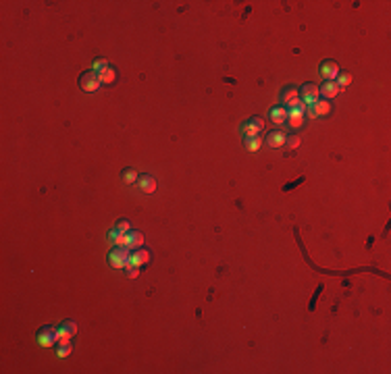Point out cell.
I'll use <instances>...</instances> for the list:
<instances>
[{
    "label": "cell",
    "instance_id": "1",
    "mask_svg": "<svg viewBox=\"0 0 391 374\" xmlns=\"http://www.w3.org/2000/svg\"><path fill=\"white\" fill-rule=\"evenodd\" d=\"M264 131V119L262 117H250L246 123H242L239 127V133L244 137H256Z\"/></svg>",
    "mask_w": 391,
    "mask_h": 374
},
{
    "label": "cell",
    "instance_id": "2",
    "mask_svg": "<svg viewBox=\"0 0 391 374\" xmlns=\"http://www.w3.org/2000/svg\"><path fill=\"white\" fill-rule=\"evenodd\" d=\"M129 254H131V249H129V248H113V249H110V254H108V264L113 268H117V270L127 268Z\"/></svg>",
    "mask_w": 391,
    "mask_h": 374
},
{
    "label": "cell",
    "instance_id": "3",
    "mask_svg": "<svg viewBox=\"0 0 391 374\" xmlns=\"http://www.w3.org/2000/svg\"><path fill=\"white\" fill-rule=\"evenodd\" d=\"M100 77H98V73H94V71H86V73L79 77V87L84 89V92H87V94H94V92H98L100 89Z\"/></svg>",
    "mask_w": 391,
    "mask_h": 374
},
{
    "label": "cell",
    "instance_id": "4",
    "mask_svg": "<svg viewBox=\"0 0 391 374\" xmlns=\"http://www.w3.org/2000/svg\"><path fill=\"white\" fill-rule=\"evenodd\" d=\"M36 339H38V345L40 347H52L54 343H58V337H56V327H42L38 331V335H36Z\"/></svg>",
    "mask_w": 391,
    "mask_h": 374
},
{
    "label": "cell",
    "instance_id": "5",
    "mask_svg": "<svg viewBox=\"0 0 391 374\" xmlns=\"http://www.w3.org/2000/svg\"><path fill=\"white\" fill-rule=\"evenodd\" d=\"M300 100L306 104V106H312L314 102L320 100V89L316 83H304L300 87Z\"/></svg>",
    "mask_w": 391,
    "mask_h": 374
},
{
    "label": "cell",
    "instance_id": "6",
    "mask_svg": "<svg viewBox=\"0 0 391 374\" xmlns=\"http://www.w3.org/2000/svg\"><path fill=\"white\" fill-rule=\"evenodd\" d=\"M287 133L285 131H281V129H275V131H270V133H266V137H264V141H266V146L268 148H285V144H287Z\"/></svg>",
    "mask_w": 391,
    "mask_h": 374
},
{
    "label": "cell",
    "instance_id": "7",
    "mask_svg": "<svg viewBox=\"0 0 391 374\" xmlns=\"http://www.w3.org/2000/svg\"><path fill=\"white\" fill-rule=\"evenodd\" d=\"M150 260H152V254H150V249H144V248L133 249L131 254H129V264H131V266H137V268H142L144 264H148ZM129 264H127V266H129Z\"/></svg>",
    "mask_w": 391,
    "mask_h": 374
},
{
    "label": "cell",
    "instance_id": "8",
    "mask_svg": "<svg viewBox=\"0 0 391 374\" xmlns=\"http://www.w3.org/2000/svg\"><path fill=\"white\" fill-rule=\"evenodd\" d=\"M318 71H320V75L325 77V82H335L342 69H339V65L335 63V60H323Z\"/></svg>",
    "mask_w": 391,
    "mask_h": 374
},
{
    "label": "cell",
    "instance_id": "9",
    "mask_svg": "<svg viewBox=\"0 0 391 374\" xmlns=\"http://www.w3.org/2000/svg\"><path fill=\"white\" fill-rule=\"evenodd\" d=\"M287 125L292 127L294 131L302 129L306 125V115L302 113V110H298V108H287Z\"/></svg>",
    "mask_w": 391,
    "mask_h": 374
},
{
    "label": "cell",
    "instance_id": "10",
    "mask_svg": "<svg viewBox=\"0 0 391 374\" xmlns=\"http://www.w3.org/2000/svg\"><path fill=\"white\" fill-rule=\"evenodd\" d=\"M281 104L285 106V108H294L296 106V102L300 100V89L298 87H294V85H287V87H283V92H281Z\"/></svg>",
    "mask_w": 391,
    "mask_h": 374
},
{
    "label": "cell",
    "instance_id": "11",
    "mask_svg": "<svg viewBox=\"0 0 391 374\" xmlns=\"http://www.w3.org/2000/svg\"><path fill=\"white\" fill-rule=\"evenodd\" d=\"M137 187H139V191H142V194L150 196V194H154V191H156L158 183H156V179H154L152 175H139V179H137Z\"/></svg>",
    "mask_w": 391,
    "mask_h": 374
},
{
    "label": "cell",
    "instance_id": "12",
    "mask_svg": "<svg viewBox=\"0 0 391 374\" xmlns=\"http://www.w3.org/2000/svg\"><path fill=\"white\" fill-rule=\"evenodd\" d=\"M268 121L270 123H275V125H285L287 123V108L285 106H275V108H270L268 110Z\"/></svg>",
    "mask_w": 391,
    "mask_h": 374
},
{
    "label": "cell",
    "instance_id": "13",
    "mask_svg": "<svg viewBox=\"0 0 391 374\" xmlns=\"http://www.w3.org/2000/svg\"><path fill=\"white\" fill-rule=\"evenodd\" d=\"M106 239H108V244H113L115 248H127V233H121L117 227L108 231Z\"/></svg>",
    "mask_w": 391,
    "mask_h": 374
},
{
    "label": "cell",
    "instance_id": "14",
    "mask_svg": "<svg viewBox=\"0 0 391 374\" xmlns=\"http://www.w3.org/2000/svg\"><path fill=\"white\" fill-rule=\"evenodd\" d=\"M318 89H320V98H323V100H329V102H331V100H333L339 92H342V89L337 87L335 82H325L323 85H318Z\"/></svg>",
    "mask_w": 391,
    "mask_h": 374
},
{
    "label": "cell",
    "instance_id": "15",
    "mask_svg": "<svg viewBox=\"0 0 391 374\" xmlns=\"http://www.w3.org/2000/svg\"><path fill=\"white\" fill-rule=\"evenodd\" d=\"M144 246V235L142 233H139V231H129V233H127V248L129 249H139V248H142Z\"/></svg>",
    "mask_w": 391,
    "mask_h": 374
},
{
    "label": "cell",
    "instance_id": "16",
    "mask_svg": "<svg viewBox=\"0 0 391 374\" xmlns=\"http://www.w3.org/2000/svg\"><path fill=\"white\" fill-rule=\"evenodd\" d=\"M98 77H100V83H102V85H113L117 82V71L108 65V67H104L102 71H100Z\"/></svg>",
    "mask_w": 391,
    "mask_h": 374
},
{
    "label": "cell",
    "instance_id": "17",
    "mask_svg": "<svg viewBox=\"0 0 391 374\" xmlns=\"http://www.w3.org/2000/svg\"><path fill=\"white\" fill-rule=\"evenodd\" d=\"M312 110L316 113V117H327V115H331V110H333V106L329 104V100H323V98H320L318 102H314V104H312Z\"/></svg>",
    "mask_w": 391,
    "mask_h": 374
},
{
    "label": "cell",
    "instance_id": "18",
    "mask_svg": "<svg viewBox=\"0 0 391 374\" xmlns=\"http://www.w3.org/2000/svg\"><path fill=\"white\" fill-rule=\"evenodd\" d=\"M352 82H354V77H352V73H348V71H339V75L335 79V83H337V87L342 89V92L346 87L352 85Z\"/></svg>",
    "mask_w": 391,
    "mask_h": 374
},
{
    "label": "cell",
    "instance_id": "19",
    "mask_svg": "<svg viewBox=\"0 0 391 374\" xmlns=\"http://www.w3.org/2000/svg\"><path fill=\"white\" fill-rule=\"evenodd\" d=\"M56 337H58V343H61V345H67V343H71V339L75 335L65 325H61V327H56Z\"/></svg>",
    "mask_w": 391,
    "mask_h": 374
},
{
    "label": "cell",
    "instance_id": "20",
    "mask_svg": "<svg viewBox=\"0 0 391 374\" xmlns=\"http://www.w3.org/2000/svg\"><path fill=\"white\" fill-rule=\"evenodd\" d=\"M244 146L248 152H258L260 146H262V137L256 135V137H244Z\"/></svg>",
    "mask_w": 391,
    "mask_h": 374
},
{
    "label": "cell",
    "instance_id": "21",
    "mask_svg": "<svg viewBox=\"0 0 391 374\" xmlns=\"http://www.w3.org/2000/svg\"><path fill=\"white\" fill-rule=\"evenodd\" d=\"M137 179H139V175H137V170H133V168H125L123 170V175H121V181L125 185H133V183H137Z\"/></svg>",
    "mask_w": 391,
    "mask_h": 374
},
{
    "label": "cell",
    "instance_id": "22",
    "mask_svg": "<svg viewBox=\"0 0 391 374\" xmlns=\"http://www.w3.org/2000/svg\"><path fill=\"white\" fill-rule=\"evenodd\" d=\"M71 351H73V347H71V343H67V345H61V347H58V351H56V356L58 358H69V356H71Z\"/></svg>",
    "mask_w": 391,
    "mask_h": 374
},
{
    "label": "cell",
    "instance_id": "23",
    "mask_svg": "<svg viewBox=\"0 0 391 374\" xmlns=\"http://www.w3.org/2000/svg\"><path fill=\"white\" fill-rule=\"evenodd\" d=\"M104 67H108V60L106 58H96L94 63H92V71H94V73H100Z\"/></svg>",
    "mask_w": 391,
    "mask_h": 374
},
{
    "label": "cell",
    "instance_id": "24",
    "mask_svg": "<svg viewBox=\"0 0 391 374\" xmlns=\"http://www.w3.org/2000/svg\"><path fill=\"white\" fill-rule=\"evenodd\" d=\"M117 229L121 231V233H129V231H131V222H129L127 218H121L117 222Z\"/></svg>",
    "mask_w": 391,
    "mask_h": 374
},
{
    "label": "cell",
    "instance_id": "25",
    "mask_svg": "<svg viewBox=\"0 0 391 374\" xmlns=\"http://www.w3.org/2000/svg\"><path fill=\"white\" fill-rule=\"evenodd\" d=\"M300 141H302V139H300L298 135H296V137H287V144H285V146H287L289 150H296V148L300 146Z\"/></svg>",
    "mask_w": 391,
    "mask_h": 374
},
{
    "label": "cell",
    "instance_id": "26",
    "mask_svg": "<svg viewBox=\"0 0 391 374\" xmlns=\"http://www.w3.org/2000/svg\"><path fill=\"white\" fill-rule=\"evenodd\" d=\"M127 277H129V279H137V277H139V268L129 264V266H127Z\"/></svg>",
    "mask_w": 391,
    "mask_h": 374
},
{
    "label": "cell",
    "instance_id": "27",
    "mask_svg": "<svg viewBox=\"0 0 391 374\" xmlns=\"http://www.w3.org/2000/svg\"><path fill=\"white\" fill-rule=\"evenodd\" d=\"M63 325H65V327H67L69 331H71L73 335H77V325H75L73 320H63Z\"/></svg>",
    "mask_w": 391,
    "mask_h": 374
}]
</instances>
